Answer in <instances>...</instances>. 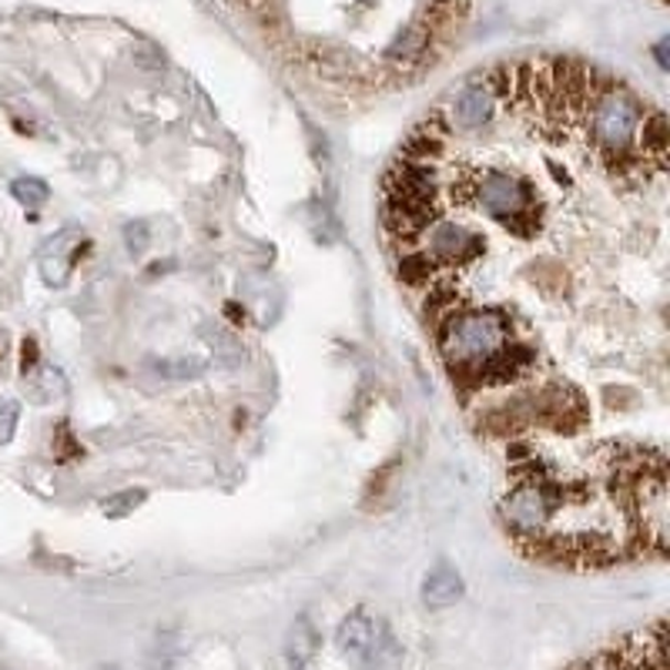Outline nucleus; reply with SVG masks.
<instances>
[{"mask_svg": "<svg viewBox=\"0 0 670 670\" xmlns=\"http://www.w3.org/2000/svg\"><path fill=\"white\" fill-rule=\"evenodd\" d=\"M476 202L479 208L502 221L507 228H514L520 238H527L533 228H537V215H533V195L530 188L510 175V172H486L479 182H476Z\"/></svg>", "mask_w": 670, "mask_h": 670, "instance_id": "nucleus-3", "label": "nucleus"}, {"mask_svg": "<svg viewBox=\"0 0 670 670\" xmlns=\"http://www.w3.org/2000/svg\"><path fill=\"white\" fill-rule=\"evenodd\" d=\"M11 195H14L21 205H28V208H41L51 192H47V185H44L41 179L24 175V179H14V182H11Z\"/></svg>", "mask_w": 670, "mask_h": 670, "instance_id": "nucleus-18", "label": "nucleus"}, {"mask_svg": "<svg viewBox=\"0 0 670 670\" xmlns=\"http://www.w3.org/2000/svg\"><path fill=\"white\" fill-rule=\"evenodd\" d=\"M315 647H318V637H315L312 624H309V620L302 617V620H299V624L292 627V634H289V644H285V653H289V667H292V670L305 667V663L312 660Z\"/></svg>", "mask_w": 670, "mask_h": 670, "instance_id": "nucleus-15", "label": "nucleus"}, {"mask_svg": "<svg viewBox=\"0 0 670 670\" xmlns=\"http://www.w3.org/2000/svg\"><path fill=\"white\" fill-rule=\"evenodd\" d=\"M573 670H667V627L663 620L650 630L630 634L627 640L601 650Z\"/></svg>", "mask_w": 670, "mask_h": 670, "instance_id": "nucleus-4", "label": "nucleus"}, {"mask_svg": "<svg viewBox=\"0 0 670 670\" xmlns=\"http://www.w3.org/2000/svg\"><path fill=\"white\" fill-rule=\"evenodd\" d=\"M161 372H168L172 379H192V376H202L205 372V363H195V359H179V363H164Z\"/></svg>", "mask_w": 670, "mask_h": 670, "instance_id": "nucleus-22", "label": "nucleus"}, {"mask_svg": "<svg viewBox=\"0 0 670 670\" xmlns=\"http://www.w3.org/2000/svg\"><path fill=\"white\" fill-rule=\"evenodd\" d=\"M430 231V251L426 256L433 262H466L483 248V238L466 228L463 221H433Z\"/></svg>", "mask_w": 670, "mask_h": 670, "instance_id": "nucleus-9", "label": "nucleus"}, {"mask_svg": "<svg viewBox=\"0 0 670 670\" xmlns=\"http://www.w3.org/2000/svg\"><path fill=\"white\" fill-rule=\"evenodd\" d=\"M399 275H402V282H426L430 275H433V259L430 256H406L402 262H399Z\"/></svg>", "mask_w": 670, "mask_h": 670, "instance_id": "nucleus-19", "label": "nucleus"}, {"mask_svg": "<svg viewBox=\"0 0 670 670\" xmlns=\"http://www.w3.org/2000/svg\"><path fill=\"white\" fill-rule=\"evenodd\" d=\"M657 64H660V67H667V41H660V44H657Z\"/></svg>", "mask_w": 670, "mask_h": 670, "instance_id": "nucleus-24", "label": "nucleus"}, {"mask_svg": "<svg viewBox=\"0 0 670 670\" xmlns=\"http://www.w3.org/2000/svg\"><path fill=\"white\" fill-rule=\"evenodd\" d=\"M634 514L644 527V540L663 553L667 550V469L663 463L644 466L634 479Z\"/></svg>", "mask_w": 670, "mask_h": 670, "instance_id": "nucleus-6", "label": "nucleus"}, {"mask_svg": "<svg viewBox=\"0 0 670 670\" xmlns=\"http://www.w3.org/2000/svg\"><path fill=\"white\" fill-rule=\"evenodd\" d=\"M463 594H466V583L450 563L433 566L423 580V604L426 607H453Z\"/></svg>", "mask_w": 670, "mask_h": 670, "instance_id": "nucleus-13", "label": "nucleus"}, {"mask_svg": "<svg viewBox=\"0 0 670 670\" xmlns=\"http://www.w3.org/2000/svg\"><path fill=\"white\" fill-rule=\"evenodd\" d=\"M141 502H144V489H128V493H121V496H115V499L105 502V514L118 520V517H128L134 507H141Z\"/></svg>", "mask_w": 670, "mask_h": 670, "instance_id": "nucleus-20", "label": "nucleus"}, {"mask_svg": "<svg viewBox=\"0 0 670 670\" xmlns=\"http://www.w3.org/2000/svg\"><path fill=\"white\" fill-rule=\"evenodd\" d=\"M125 238H128L131 251H141L144 241H148V231H144V225H128V228H125Z\"/></svg>", "mask_w": 670, "mask_h": 670, "instance_id": "nucleus-23", "label": "nucleus"}, {"mask_svg": "<svg viewBox=\"0 0 670 670\" xmlns=\"http://www.w3.org/2000/svg\"><path fill=\"white\" fill-rule=\"evenodd\" d=\"M553 493L547 486H520L517 493L507 496L502 502V520H507L520 537H537L547 527V517L553 514Z\"/></svg>", "mask_w": 670, "mask_h": 670, "instance_id": "nucleus-7", "label": "nucleus"}, {"mask_svg": "<svg viewBox=\"0 0 670 670\" xmlns=\"http://www.w3.org/2000/svg\"><path fill=\"white\" fill-rule=\"evenodd\" d=\"M335 644H339L343 657L356 670H382L392 660V653H396L386 624L379 617L363 614V610L343 620L339 634H335Z\"/></svg>", "mask_w": 670, "mask_h": 670, "instance_id": "nucleus-5", "label": "nucleus"}, {"mask_svg": "<svg viewBox=\"0 0 670 670\" xmlns=\"http://www.w3.org/2000/svg\"><path fill=\"white\" fill-rule=\"evenodd\" d=\"M24 386L34 402H54L57 396H64V376L51 366H37L34 372H28Z\"/></svg>", "mask_w": 670, "mask_h": 670, "instance_id": "nucleus-16", "label": "nucleus"}, {"mask_svg": "<svg viewBox=\"0 0 670 670\" xmlns=\"http://www.w3.org/2000/svg\"><path fill=\"white\" fill-rule=\"evenodd\" d=\"M510 343V318L496 309H456L440 325V349L456 372H466Z\"/></svg>", "mask_w": 670, "mask_h": 670, "instance_id": "nucleus-1", "label": "nucleus"}, {"mask_svg": "<svg viewBox=\"0 0 670 670\" xmlns=\"http://www.w3.org/2000/svg\"><path fill=\"white\" fill-rule=\"evenodd\" d=\"M493 115H496V95L489 88V80L469 84V88L460 91V98L453 105V125L460 131H479L483 125H489Z\"/></svg>", "mask_w": 670, "mask_h": 670, "instance_id": "nucleus-11", "label": "nucleus"}, {"mask_svg": "<svg viewBox=\"0 0 670 670\" xmlns=\"http://www.w3.org/2000/svg\"><path fill=\"white\" fill-rule=\"evenodd\" d=\"M637 151L644 161H653L657 172H663L667 164V141H670V128H667V118L660 111H647L637 125Z\"/></svg>", "mask_w": 670, "mask_h": 670, "instance_id": "nucleus-12", "label": "nucleus"}, {"mask_svg": "<svg viewBox=\"0 0 670 670\" xmlns=\"http://www.w3.org/2000/svg\"><path fill=\"white\" fill-rule=\"evenodd\" d=\"M18 419H21L18 402H4V406H0V446L14 440V433H18Z\"/></svg>", "mask_w": 670, "mask_h": 670, "instance_id": "nucleus-21", "label": "nucleus"}, {"mask_svg": "<svg viewBox=\"0 0 670 670\" xmlns=\"http://www.w3.org/2000/svg\"><path fill=\"white\" fill-rule=\"evenodd\" d=\"M430 34H433V28H426V24H412L402 37H396V44L389 47V61L392 64H412V61H419L426 54V47H430Z\"/></svg>", "mask_w": 670, "mask_h": 670, "instance_id": "nucleus-14", "label": "nucleus"}, {"mask_svg": "<svg viewBox=\"0 0 670 670\" xmlns=\"http://www.w3.org/2000/svg\"><path fill=\"white\" fill-rule=\"evenodd\" d=\"M80 238H84V231L77 225H67V228L54 231L51 238H44V245L37 251V266H41V275L51 289L67 285L74 256L80 251Z\"/></svg>", "mask_w": 670, "mask_h": 670, "instance_id": "nucleus-8", "label": "nucleus"}, {"mask_svg": "<svg viewBox=\"0 0 670 670\" xmlns=\"http://www.w3.org/2000/svg\"><path fill=\"white\" fill-rule=\"evenodd\" d=\"M644 111L637 98L620 88V84H604L597 98L586 108V121H591V138L604 161L610 168H630L634 158V134L640 125Z\"/></svg>", "mask_w": 670, "mask_h": 670, "instance_id": "nucleus-2", "label": "nucleus"}, {"mask_svg": "<svg viewBox=\"0 0 670 670\" xmlns=\"http://www.w3.org/2000/svg\"><path fill=\"white\" fill-rule=\"evenodd\" d=\"M530 363H533V353H530V349L507 343L499 353H493L489 359H483L479 366H473V369H466V372H456V376L473 379V386H483V382H486V386H502V382L517 379Z\"/></svg>", "mask_w": 670, "mask_h": 670, "instance_id": "nucleus-10", "label": "nucleus"}, {"mask_svg": "<svg viewBox=\"0 0 670 670\" xmlns=\"http://www.w3.org/2000/svg\"><path fill=\"white\" fill-rule=\"evenodd\" d=\"M202 335H205L208 346L215 349V356H218L225 366H241V363H245V349L231 339V335H228L225 328H215V332H212V325H205Z\"/></svg>", "mask_w": 670, "mask_h": 670, "instance_id": "nucleus-17", "label": "nucleus"}]
</instances>
